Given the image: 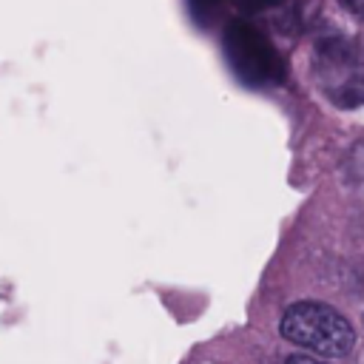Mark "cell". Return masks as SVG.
I'll return each instance as SVG.
<instances>
[{
	"instance_id": "1",
	"label": "cell",
	"mask_w": 364,
	"mask_h": 364,
	"mask_svg": "<svg viewBox=\"0 0 364 364\" xmlns=\"http://www.w3.org/2000/svg\"><path fill=\"white\" fill-rule=\"evenodd\" d=\"M282 336L304 350L330 355V358H341L353 350L355 344V330L353 324L330 304L321 301H296L284 310L282 324H279Z\"/></svg>"
},
{
	"instance_id": "2",
	"label": "cell",
	"mask_w": 364,
	"mask_h": 364,
	"mask_svg": "<svg viewBox=\"0 0 364 364\" xmlns=\"http://www.w3.org/2000/svg\"><path fill=\"white\" fill-rule=\"evenodd\" d=\"M225 54L247 85H276L284 80V60L276 46L245 20H233L225 28Z\"/></svg>"
},
{
	"instance_id": "3",
	"label": "cell",
	"mask_w": 364,
	"mask_h": 364,
	"mask_svg": "<svg viewBox=\"0 0 364 364\" xmlns=\"http://www.w3.org/2000/svg\"><path fill=\"white\" fill-rule=\"evenodd\" d=\"M233 3H236V9L245 11V14H259V11H267V9L279 6L282 0H233Z\"/></svg>"
},
{
	"instance_id": "4",
	"label": "cell",
	"mask_w": 364,
	"mask_h": 364,
	"mask_svg": "<svg viewBox=\"0 0 364 364\" xmlns=\"http://www.w3.org/2000/svg\"><path fill=\"white\" fill-rule=\"evenodd\" d=\"M219 6H222V0H191V9L199 20H210Z\"/></svg>"
},
{
	"instance_id": "5",
	"label": "cell",
	"mask_w": 364,
	"mask_h": 364,
	"mask_svg": "<svg viewBox=\"0 0 364 364\" xmlns=\"http://www.w3.org/2000/svg\"><path fill=\"white\" fill-rule=\"evenodd\" d=\"M338 3H341L347 11H353L355 17H361V20H364V0H338Z\"/></svg>"
},
{
	"instance_id": "6",
	"label": "cell",
	"mask_w": 364,
	"mask_h": 364,
	"mask_svg": "<svg viewBox=\"0 0 364 364\" xmlns=\"http://www.w3.org/2000/svg\"><path fill=\"white\" fill-rule=\"evenodd\" d=\"M284 364H327V361H318V358H310V355H290Z\"/></svg>"
}]
</instances>
